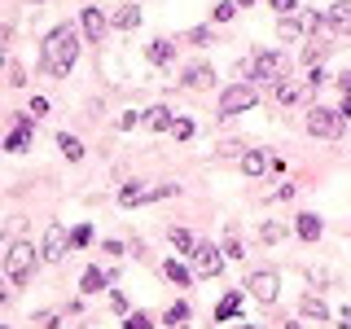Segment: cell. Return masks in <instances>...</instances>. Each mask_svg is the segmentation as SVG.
Masks as SVG:
<instances>
[{
    "mask_svg": "<svg viewBox=\"0 0 351 329\" xmlns=\"http://www.w3.org/2000/svg\"><path fill=\"white\" fill-rule=\"evenodd\" d=\"M75 58H80V31H75L71 22H62V27H53L40 44V66L62 80V75H71Z\"/></svg>",
    "mask_w": 351,
    "mask_h": 329,
    "instance_id": "1",
    "label": "cell"
},
{
    "mask_svg": "<svg viewBox=\"0 0 351 329\" xmlns=\"http://www.w3.org/2000/svg\"><path fill=\"white\" fill-rule=\"evenodd\" d=\"M255 101H259L255 84H228L224 97H219V119H233L241 110H255Z\"/></svg>",
    "mask_w": 351,
    "mask_h": 329,
    "instance_id": "2",
    "label": "cell"
},
{
    "mask_svg": "<svg viewBox=\"0 0 351 329\" xmlns=\"http://www.w3.org/2000/svg\"><path fill=\"white\" fill-rule=\"evenodd\" d=\"M343 123H347V119L338 114V110H325V106L307 110V132L321 136V141H338V136H343Z\"/></svg>",
    "mask_w": 351,
    "mask_h": 329,
    "instance_id": "3",
    "label": "cell"
},
{
    "mask_svg": "<svg viewBox=\"0 0 351 329\" xmlns=\"http://www.w3.org/2000/svg\"><path fill=\"white\" fill-rule=\"evenodd\" d=\"M285 75H290V62H285L281 53H259V58L250 62V80L255 84H281Z\"/></svg>",
    "mask_w": 351,
    "mask_h": 329,
    "instance_id": "4",
    "label": "cell"
},
{
    "mask_svg": "<svg viewBox=\"0 0 351 329\" xmlns=\"http://www.w3.org/2000/svg\"><path fill=\"white\" fill-rule=\"evenodd\" d=\"M31 263H36V246L31 241H14L9 246V255H5V272H9V281H27L31 277Z\"/></svg>",
    "mask_w": 351,
    "mask_h": 329,
    "instance_id": "5",
    "label": "cell"
},
{
    "mask_svg": "<svg viewBox=\"0 0 351 329\" xmlns=\"http://www.w3.org/2000/svg\"><path fill=\"white\" fill-rule=\"evenodd\" d=\"M246 290L255 294L259 303H272V299L281 294V277H277L272 268H259V272H250V277H246Z\"/></svg>",
    "mask_w": 351,
    "mask_h": 329,
    "instance_id": "6",
    "label": "cell"
},
{
    "mask_svg": "<svg viewBox=\"0 0 351 329\" xmlns=\"http://www.w3.org/2000/svg\"><path fill=\"white\" fill-rule=\"evenodd\" d=\"M193 272L197 277H219V272H224V255H219L215 246H197L193 250Z\"/></svg>",
    "mask_w": 351,
    "mask_h": 329,
    "instance_id": "7",
    "label": "cell"
},
{
    "mask_svg": "<svg viewBox=\"0 0 351 329\" xmlns=\"http://www.w3.org/2000/svg\"><path fill=\"white\" fill-rule=\"evenodd\" d=\"M66 246H71V233H66L62 224H49V228H44V259H49V263H58L66 255Z\"/></svg>",
    "mask_w": 351,
    "mask_h": 329,
    "instance_id": "8",
    "label": "cell"
},
{
    "mask_svg": "<svg viewBox=\"0 0 351 329\" xmlns=\"http://www.w3.org/2000/svg\"><path fill=\"white\" fill-rule=\"evenodd\" d=\"M80 22H84V36L93 40V44H101V40H106V31H110V18H106L97 5H88L84 14H80Z\"/></svg>",
    "mask_w": 351,
    "mask_h": 329,
    "instance_id": "9",
    "label": "cell"
},
{
    "mask_svg": "<svg viewBox=\"0 0 351 329\" xmlns=\"http://www.w3.org/2000/svg\"><path fill=\"white\" fill-rule=\"evenodd\" d=\"M31 132H36V114H18V127L9 132V141H5V149L9 154H18V149H27L31 145Z\"/></svg>",
    "mask_w": 351,
    "mask_h": 329,
    "instance_id": "10",
    "label": "cell"
},
{
    "mask_svg": "<svg viewBox=\"0 0 351 329\" xmlns=\"http://www.w3.org/2000/svg\"><path fill=\"white\" fill-rule=\"evenodd\" d=\"M325 27L338 31V36H351V5H347V0H338V5L325 14Z\"/></svg>",
    "mask_w": 351,
    "mask_h": 329,
    "instance_id": "11",
    "label": "cell"
},
{
    "mask_svg": "<svg viewBox=\"0 0 351 329\" xmlns=\"http://www.w3.org/2000/svg\"><path fill=\"white\" fill-rule=\"evenodd\" d=\"M294 233H299L303 241H316L325 233V224H321V215H312V211H303L299 219H294Z\"/></svg>",
    "mask_w": 351,
    "mask_h": 329,
    "instance_id": "12",
    "label": "cell"
},
{
    "mask_svg": "<svg viewBox=\"0 0 351 329\" xmlns=\"http://www.w3.org/2000/svg\"><path fill=\"white\" fill-rule=\"evenodd\" d=\"M141 119H145V127H154V132H171V123H176L167 106H149V110H145Z\"/></svg>",
    "mask_w": 351,
    "mask_h": 329,
    "instance_id": "13",
    "label": "cell"
},
{
    "mask_svg": "<svg viewBox=\"0 0 351 329\" xmlns=\"http://www.w3.org/2000/svg\"><path fill=\"white\" fill-rule=\"evenodd\" d=\"M141 202H154V189H141V184L119 189V206H123V211H132V206H141Z\"/></svg>",
    "mask_w": 351,
    "mask_h": 329,
    "instance_id": "14",
    "label": "cell"
},
{
    "mask_svg": "<svg viewBox=\"0 0 351 329\" xmlns=\"http://www.w3.org/2000/svg\"><path fill=\"white\" fill-rule=\"evenodd\" d=\"M184 84L189 88H211L215 84V71L206 62H197V66H189V71H184Z\"/></svg>",
    "mask_w": 351,
    "mask_h": 329,
    "instance_id": "15",
    "label": "cell"
},
{
    "mask_svg": "<svg viewBox=\"0 0 351 329\" xmlns=\"http://www.w3.org/2000/svg\"><path fill=\"white\" fill-rule=\"evenodd\" d=\"M241 171H246V175H263V171H268V154H263V149H246V154H241Z\"/></svg>",
    "mask_w": 351,
    "mask_h": 329,
    "instance_id": "16",
    "label": "cell"
},
{
    "mask_svg": "<svg viewBox=\"0 0 351 329\" xmlns=\"http://www.w3.org/2000/svg\"><path fill=\"white\" fill-rule=\"evenodd\" d=\"M303 93H307V84H294V80H281V84H277V101H281V106L303 101Z\"/></svg>",
    "mask_w": 351,
    "mask_h": 329,
    "instance_id": "17",
    "label": "cell"
},
{
    "mask_svg": "<svg viewBox=\"0 0 351 329\" xmlns=\"http://www.w3.org/2000/svg\"><path fill=\"white\" fill-rule=\"evenodd\" d=\"M141 22V9L136 5H123V9H114V18H110V27H119V31H132Z\"/></svg>",
    "mask_w": 351,
    "mask_h": 329,
    "instance_id": "18",
    "label": "cell"
},
{
    "mask_svg": "<svg viewBox=\"0 0 351 329\" xmlns=\"http://www.w3.org/2000/svg\"><path fill=\"white\" fill-rule=\"evenodd\" d=\"M171 53H176V44H171V40H154L149 49H145V58H149L154 66H167V62H171Z\"/></svg>",
    "mask_w": 351,
    "mask_h": 329,
    "instance_id": "19",
    "label": "cell"
},
{
    "mask_svg": "<svg viewBox=\"0 0 351 329\" xmlns=\"http://www.w3.org/2000/svg\"><path fill=\"white\" fill-rule=\"evenodd\" d=\"M237 312H241V294H224L219 307H215V321H233Z\"/></svg>",
    "mask_w": 351,
    "mask_h": 329,
    "instance_id": "20",
    "label": "cell"
},
{
    "mask_svg": "<svg viewBox=\"0 0 351 329\" xmlns=\"http://www.w3.org/2000/svg\"><path fill=\"white\" fill-rule=\"evenodd\" d=\"M58 145H62V154H66L71 162H80V158H84V141H80V136H71V132H62Z\"/></svg>",
    "mask_w": 351,
    "mask_h": 329,
    "instance_id": "21",
    "label": "cell"
},
{
    "mask_svg": "<svg viewBox=\"0 0 351 329\" xmlns=\"http://www.w3.org/2000/svg\"><path fill=\"white\" fill-rule=\"evenodd\" d=\"M162 272H167V281H176V285H189L193 281V272L184 268L180 259H167V263H162Z\"/></svg>",
    "mask_w": 351,
    "mask_h": 329,
    "instance_id": "22",
    "label": "cell"
},
{
    "mask_svg": "<svg viewBox=\"0 0 351 329\" xmlns=\"http://www.w3.org/2000/svg\"><path fill=\"white\" fill-rule=\"evenodd\" d=\"M106 281H110V277H106V272H101V268H88L80 285H84V294H97V290H101V285H106Z\"/></svg>",
    "mask_w": 351,
    "mask_h": 329,
    "instance_id": "23",
    "label": "cell"
},
{
    "mask_svg": "<svg viewBox=\"0 0 351 329\" xmlns=\"http://www.w3.org/2000/svg\"><path fill=\"white\" fill-rule=\"evenodd\" d=\"M299 312H303V316H316V321H325V316H329V307H325L321 299H312V294H307V299L299 303Z\"/></svg>",
    "mask_w": 351,
    "mask_h": 329,
    "instance_id": "24",
    "label": "cell"
},
{
    "mask_svg": "<svg viewBox=\"0 0 351 329\" xmlns=\"http://www.w3.org/2000/svg\"><path fill=\"white\" fill-rule=\"evenodd\" d=\"M321 58H325V44L312 40V44L303 49V66H312V71H316V66H321Z\"/></svg>",
    "mask_w": 351,
    "mask_h": 329,
    "instance_id": "25",
    "label": "cell"
},
{
    "mask_svg": "<svg viewBox=\"0 0 351 329\" xmlns=\"http://www.w3.org/2000/svg\"><path fill=\"white\" fill-rule=\"evenodd\" d=\"M211 18H215V22H233V18H237V5H233V0H219Z\"/></svg>",
    "mask_w": 351,
    "mask_h": 329,
    "instance_id": "26",
    "label": "cell"
},
{
    "mask_svg": "<svg viewBox=\"0 0 351 329\" xmlns=\"http://www.w3.org/2000/svg\"><path fill=\"white\" fill-rule=\"evenodd\" d=\"M299 31H303V22L294 18V14H290V18H281V40H294Z\"/></svg>",
    "mask_w": 351,
    "mask_h": 329,
    "instance_id": "27",
    "label": "cell"
},
{
    "mask_svg": "<svg viewBox=\"0 0 351 329\" xmlns=\"http://www.w3.org/2000/svg\"><path fill=\"white\" fill-rule=\"evenodd\" d=\"M171 246H176V250H197V246H193V237L184 233V228H171Z\"/></svg>",
    "mask_w": 351,
    "mask_h": 329,
    "instance_id": "28",
    "label": "cell"
},
{
    "mask_svg": "<svg viewBox=\"0 0 351 329\" xmlns=\"http://www.w3.org/2000/svg\"><path fill=\"white\" fill-rule=\"evenodd\" d=\"M171 136H176V141H189V136H193V119H180V123H171Z\"/></svg>",
    "mask_w": 351,
    "mask_h": 329,
    "instance_id": "29",
    "label": "cell"
},
{
    "mask_svg": "<svg viewBox=\"0 0 351 329\" xmlns=\"http://www.w3.org/2000/svg\"><path fill=\"white\" fill-rule=\"evenodd\" d=\"M184 316H189V303H171L167 307V325H180Z\"/></svg>",
    "mask_w": 351,
    "mask_h": 329,
    "instance_id": "30",
    "label": "cell"
},
{
    "mask_svg": "<svg viewBox=\"0 0 351 329\" xmlns=\"http://www.w3.org/2000/svg\"><path fill=\"white\" fill-rule=\"evenodd\" d=\"M123 329H154V321H149L145 312H136V316H128V321H123Z\"/></svg>",
    "mask_w": 351,
    "mask_h": 329,
    "instance_id": "31",
    "label": "cell"
},
{
    "mask_svg": "<svg viewBox=\"0 0 351 329\" xmlns=\"http://www.w3.org/2000/svg\"><path fill=\"white\" fill-rule=\"evenodd\" d=\"M88 241H93V228H88V224H80V228L71 233V246H88Z\"/></svg>",
    "mask_w": 351,
    "mask_h": 329,
    "instance_id": "32",
    "label": "cell"
},
{
    "mask_svg": "<svg viewBox=\"0 0 351 329\" xmlns=\"http://www.w3.org/2000/svg\"><path fill=\"white\" fill-rule=\"evenodd\" d=\"M285 233H290V228H285V224H281V228H277V224H268V228H263V241H281Z\"/></svg>",
    "mask_w": 351,
    "mask_h": 329,
    "instance_id": "33",
    "label": "cell"
},
{
    "mask_svg": "<svg viewBox=\"0 0 351 329\" xmlns=\"http://www.w3.org/2000/svg\"><path fill=\"white\" fill-rule=\"evenodd\" d=\"M294 5H299V0H272V9H277L281 18H290V14H294Z\"/></svg>",
    "mask_w": 351,
    "mask_h": 329,
    "instance_id": "34",
    "label": "cell"
},
{
    "mask_svg": "<svg viewBox=\"0 0 351 329\" xmlns=\"http://www.w3.org/2000/svg\"><path fill=\"white\" fill-rule=\"evenodd\" d=\"M224 255H228V259H241V241H237V237L224 241Z\"/></svg>",
    "mask_w": 351,
    "mask_h": 329,
    "instance_id": "35",
    "label": "cell"
},
{
    "mask_svg": "<svg viewBox=\"0 0 351 329\" xmlns=\"http://www.w3.org/2000/svg\"><path fill=\"white\" fill-rule=\"evenodd\" d=\"M321 84H325V71H321V66H316V71L307 75V93H312V88H321Z\"/></svg>",
    "mask_w": 351,
    "mask_h": 329,
    "instance_id": "36",
    "label": "cell"
},
{
    "mask_svg": "<svg viewBox=\"0 0 351 329\" xmlns=\"http://www.w3.org/2000/svg\"><path fill=\"white\" fill-rule=\"evenodd\" d=\"M290 197H294V184H281V189L272 193V202H290Z\"/></svg>",
    "mask_w": 351,
    "mask_h": 329,
    "instance_id": "37",
    "label": "cell"
},
{
    "mask_svg": "<svg viewBox=\"0 0 351 329\" xmlns=\"http://www.w3.org/2000/svg\"><path fill=\"white\" fill-rule=\"evenodd\" d=\"M189 40H193V44H206V40H211V31H206V27H197V31H189Z\"/></svg>",
    "mask_w": 351,
    "mask_h": 329,
    "instance_id": "38",
    "label": "cell"
},
{
    "mask_svg": "<svg viewBox=\"0 0 351 329\" xmlns=\"http://www.w3.org/2000/svg\"><path fill=\"white\" fill-rule=\"evenodd\" d=\"M9 36H14V31H9L5 22H0V49H5V44H9Z\"/></svg>",
    "mask_w": 351,
    "mask_h": 329,
    "instance_id": "39",
    "label": "cell"
},
{
    "mask_svg": "<svg viewBox=\"0 0 351 329\" xmlns=\"http://www.w3.org/2000/svg\"><path fill=\"white\" fill-rule=\"evenodd\" d=\"M343 119H351V97H343V110H338Z\"/></svg>",
    "mask_w": 351,
    "mask_h": 329,
    "instance_id": "40",
    "label": "cell"
},
{
    "mask_svg": "<svg viewBox=\"0 0 351 329\" xmlns=\"http://www.w3.org/2000/svg\"><path fill=\"white\" fill-rule=\"evenodd\" d=\"M9 299V290H5V281H0V303H5Z\"/></svg>",
    "mask_w": 351,
    "mask_h": 329,
    "instance_id": "41",
    "label": "cell"
},
{
    "mask_svg": "<svg viewBox=\"0 0 351 329\" xmlns=\"http://www.w3.org/2000/svg\"><path fill=\"white\" fill-rule=\"evenodd\" d=\"M233 329H255V325H233Z\"/></svg>",
    "mask_w": 351,
    "mask_h": 329,
    "instance_id": "42",
    "label": "cell"
},
{
    "mask_svg": "<svg viewBox=\"0 0 351 329\" xmlns=\"http://www.w3.org/2000/svg\"><path fill=\"white\" fill-rule=\"evenodd\" d=\"M0 71H5V53H0Z\"/></svg>",
    "mask_w": 351,
    "mask_h": 329,
    "instance_id": "43",
    "label": "cell"
},
{
    "mask_svg": "<svg viewBox=\"0 0 351 329\" xmlns=\"http://www.w3.org/2000/svg\"><path fill=\"white\" fill-rule=\"evenodd\" d=\"M285 329H299V325H285Z\"/></svg>",
    "mask_w": 351,
    "mask_h": 329,
    "instance_id": "44",
    "label": "cell"
},
{
    "mask_svg": "<svg viewBox=\"0 0 351 329\" xmlns=\"http://www.w3.org/2000/svg\"><path fill=\"white\" fill-rule=\"evenodd\" d=\"M36 5H40V0H36Z\"/></svg>",
    "mask_w": 351,
    "mask_h": 329,
    "instance_id": "45",
    "label": "cell"
}]
</instances>
